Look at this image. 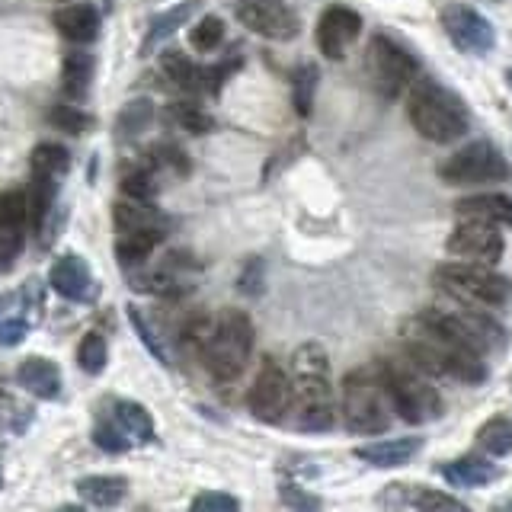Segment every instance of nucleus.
Returning <instances> with one entry per match:
<instances>
[{
	"label": "nucleus",
	"mask_w": 512,
	"mask_h": 512,
	"mask_svg": "<svg viewBox=\"0 0 512 512\" xmlns=\"http://www.w3.org/2000/svg\"><path fill=\"white\" fill-rule=\"evenodd\" d=\"M404 349L407 356L423 368L426 375H448L464 384H480L487 378L484 356L471 349L464 340L442 327L429 311H420L416 317L404 320Z\"/></svg>",
	"instance_id": "1"
},
{
	"label": "nucleus",
	"mask_w": 512,
	"mask_h": 512,
	"mask_svg": "<svg viewBox=\"0 0 512 512\" xmlns=\"http://www.w3.org/2000/svg\"><path fill=\"white\" fill-rule=\"evenodd\" d=\"M285 420L301 432H327L336 423L330 356L320 343H301L292 356V407Z\"/></svg>",
	"instance_id": "2"
},
{
	"label": "nucleus",
	"mask_w": 512,
	"mask_h": 512,
	"mask_svg": "<svg viewBox=\"0 0 512 512\" xmlns=\"http://www.w3.org/2000/svg\"><path fill=\"white\" fill-rule=\"evenodd\" d=\"M407 116L416 132L432 144H452L468 132V109H464L461 96L429 77L410 84Z\"/></svg>",
	"instance_id": "3"
},
{
	"label": "nucleus",
	"mask_w": 512,
	"mask_h": 512,
	"mask_svg": "<svg viewBox=\"0 0 512 512\" xmlns=\"http://www.w3.org/2000/svg\"><path fill=\"white\" fill-rule=\"evenodd\" d=\"M391 394L384 388L381 372L352 368L340 384V416L356 436H381L391 429Z\"/></svg>",
	"instance_id": "4"
},
{
	"label": "nucleus",
	"mask_w": 512,
	"mask_h": 512,
	"mask_svg": "<svg viewBox=\"0 0 512 512\" xmlns=\"http://www.w3.org/2000/svg\"><path fill=\"white\" fill-rule=\"evenodd\" d=\"M253 352V324L244 311H224L218 320H212V330L205 336L202 346V362L208 368V375L215 381L228 384L240 378V372L247 368Z\"/></svg>",
	"instance_id": "5"
},
{
	"label": "nucleus",
	"mask_w": 512,
	"mask_h": 512,
	"mask_svg": "<svg viewBox=\"0 0 512 512\" xmlns=\"http://www.w3.org/2000/svg\"><path fill=\"white\" fill-rule=\"evenodd\" d=\"M378 372L384 378V388H388V394H391L394 413H400V420L404 423L423 426V423H432L442 413L439 391L423 378L426 372L410 356H407V362H381Z\"/></svg>",
	"instance_id": "6"
},
{
	"label": "nucleus",
	"mask_w": 512,
	"mask_h": 512,
	"mask_svg": "<svg viewBox=\"0 0 512 512\" xmlns=\"http://www.w3.org/2000/svg\"><path fill=\"white\" fill-rule=\"evenodd\" d=\"M432 282L452 298L484 304V308H503L512 298V282L506 276H496L484 263H442L432 272Z\"/></svg>",
	"instance_id": "7"
},
{
	"label": "nucleus",
	"mask_w": 512,
	"mask_h": 512,
	"mask_svg": "<svg viewBox=\"0 0 512 512\" xmlns=\"http://www.w3.org/2000/svg\"><path fill=\"white\" fill-rule=\"evenodd\" d=\"M439 176L448 186H480L509 180V160L493 141H471L439 164Z\"/></svg>",
	"instance_id": "8"
},
{
	"label": "nucleus",
	"mask_w": 512,
	"mask_h": 512,
	"mask_svg": "<svg viewBox=\"0 0 512 512\" xmlns=\"http://www.w3.org/2000/svg\"><path fill=\"white\" fill-rule=\"evenodd\" d=\"M365 71L372 77V87L384 96V100H394L416 80V61L407 48H400L388 36H372L368 39V52H365Z\"/></svg>",
	"instance_id": "9"
},
{
	"label": "nucleus",
	"mask_w": 512,
	"mask_h": 512,
	"mask_svg": "<svg viewBox=\"0 0 512 512\" xmlns=\"http://www.w3.org/2000/svg\"><path fill=\"white\" fill-rule=\"evenodd\" d=\"M247 407L260 423H282L292 407V378L276 359H263L260 375L247 394Z\"/></svg>",
	"instance_id": "10"
},
{
	"label": "nucleus",
	"mask_w": 512,
	"mask_h": 512,
	"mask_svg": "<svg viewBox=\"0 0 512 512\" xmlns=\"http://www.w3.org/2000/svg\"><path fill=\"white\" fill-rule=\"evenodd\" d=\"M439 23L445 29V36L452 39V45L464 55H487L496 45L493 23L468 4H445L439 13Z\"/></svg>",
	"instance_id": "11"
},
{
	"label": "nucleus",
	"mask_w": 512,
	"mask_h": 512,
	"mask_svg": "<svg viewBox=\"0 0 512 512\" xmlns=\"http://www.w3.org/2000/svg\"><path fill=\"white\" fill-rule=\"evenodd\" d=\"M237 23L272 42H288L298 36L301 20L285 0H237Z\"/></svg>",
	"instance_id": "12"
},
{
	"label": "nucleus",
	"mask_w": 512,
	"mask_h": 512,
	"mask_svg": "<svg viewBox=\"0 0 512 512\" xmlns=\"http://www.w3.org/2000/svg\"><path fill=\"white\" fill-rule=\"evenodd\" d=\"M426 311L436 317L442 327L452 330L458 340H464L471 349H477L480 356H484V352H500L506 346V330L484 311H468V308H458V311L426 308Z\"/></svg>",
	"instance_id": "13"
},
{
	"label": "nucleus",
	"mask_w": 512,
	"mask_h": 512,
	"mask_svg": "<svg viewBox=\"0 0 512 512\" xmlns=\"http://www.w3.org/2000/svg\"><path fill=\"white\" fill-rule=\"evenodd\" d=\"M445 250L458 256V260H468V263H484L493 266L503 260V250H506V240L500 234L496 224L487 221H458V228L448 237Z\"/></svg>",
	"instance_id": "14"
},
{
	"label": "nucleus",
	"mask_w": 512,
	"mask_h": 512,
	"mask_svg": "<svg viewBox=\"0 0 512 512\" xmlns=\"http://www.w3.org/2000/svg\"><path fill=\"white\" fill-rule=\"evenodd\" d=\"M29 199L26 192L10 189L0 192V272H10L20 260L29 228Z\"/></svg>",
	"instance_id": "15"
},
{
	"label": "nucleus",
	"mask_w": 512,
	"mask_h": 512,
	"mask_svg": "<svg viewBox=\"0 0 512 512\" xmlns=\"http://www.w3.org/2000/svg\"><path fill=\"white\" fill-rule=\"evenodd\" d=\"M359 36H362V16L349 7H330L317 23V48L330 61L346 58L349 45Z\"/></svg>",
	"instance_id": "16"
},
{
	"label": "nucleus",
	"mask_w": 512,
	"mask_h": 512,
	"mask_svg": "<svg viewBox=\"0 0 512 512\" xmlns=\"http://www.w3.org/2000/svg\"><path fill=\"white\" fill-rule=\"evenodd\" d=\"M48 285H52V292H58L68 301H90L96 295L93 272L84 256H77V253L58 256L52 269H48Z\"/></svg>",
	"instance_id": "17"
},
{
	"label": "nucleus",
	"mask_w": 512,
	"mask_h": 512,
	"mask_svg": "<svg viewBox=\"0 0 512 512\" xmlns=\"http://www.w3.org/2000/svg\"><path fill=\"white\" fill-rule=\"evenodd\" d=\"M381 506H407V509H426V512H461L464 503L442 490H432L426 484H394L384 487L378 496Z\"/></svg>",
	"instance_id": "18"
},
{
	"label": "nucleus",
	"mask_w": 512,
	"mask_h": 512,
	"mask_svg": "<svg viewBox=\"0 0 512 512\" xmlns=\"http://www.w3.org/2000/svg\"><path fill=\"white\" fill-rule=\"evenodd\" d=\"M458 221H487L496 228H512V199L503 192H477L455 205Z\"/></svg>",
	"instance_id": "19"
},
{
	"label": "nucleus",
	"mask_w": 512,
	"mask_h": 512,
	"mask_svg": "<svg viewBox=\"0 0 512 512\" xmlns=\"http://www.w3.org/2000/svg\"><path fill=\"white\" fill-rule=\"evenodd\" d=\"M16 381L39 400H55L61 394V368L45 356H29L16 365Z\"/></svg>",
	"instance_id": "20"
},
{
	"label": "nucleus",
	"mask_w": 512,
	"mask_h": 512,
	"mask_svg": "<svg viewBox=\"0 0 512 512\" xmlns=\"http://www.w3.org/2000/svg\"><path fill=\"white\" fill-rule=\"evenodd\" d=\"M423 439L416 436H404V439H381V442H368L356 448V458L372 464V468H400L410 458L420 455Z\"/></svg>",
	"instance_id": "21"
},
{
	"label": "nucleus",
	"mask_w": 512,
	"mask_h": 512,
	"mask_svg": "<svg viewBox=\"0 0 512 512\" xmlns=\"http://www.w3.org/2000/svg\"><path fill=\"white\" fill-rule=\"evenodd\" d=\"M55 26L64 39H71L77 45H87L100 36V10L93 4H71V7H61L55 13Z\"/></svg>",
	"instance_id": "22"
},
{
	"label": "nucleus",
	"mask_w": 512,
	"mask_h": 512,
	"mask_svg": "<svg viewBox=\"0 0 512 512\" xmlns=\"http://www.w3.org/2000/svg\"><path fill=\"white\" fill-rule=\"evenodd\" d=\"M112 221H116V231H167V218L157 212L151 202L141 199H122L112 205Z\"/></svg>",
	"instance_id": "23"
},
{
	"label": "nucleus",
	"mask_w": 512,
	"mask_h": 512,
	"mask_svg": "<svg viewBox=\"0 0 512 512\" xmlns=\"http://www.w3.org/2000/svg\"><path fill=\"white\" fill-rule=\"evenodd\" d=\"M74 490L84 496L90 506L109 509V506H119L128 496V480L116 474H90V477H80Z\"/></svg>",
	"instance_id": "24"
},
{
	"label": "nucleus",
	"mask_w": 512,
	"mask_h": 512,
	"mask_svg": "<svg viewBox=\"0 0 512 512\" xmlns=\"http://www.w3.org/2000/svg\"><path fill=\"white\" fill-rule=\"evenodd\" d=\"M109 416L119 423V429L132 442H138V445L154 442V420H151L148 407H141L138 400H112Z\"/></svg>",
	"instance_id": "25"
},
{
	"label": "nucleus",
	"mask_w": 512,
	"mask_h": 512,
	"mask_svg": "<svg viewBox=\"0 0 512 512\" xmlns=\"http://www.w3.org/2000/svg\"><path fill=\"white\" fill-rule=\"evenodd\" d=\"M452 487H484L496 477V468L487 458H477V455H464L455 461H445L436 468Z\"/></svg>",
	"instance_id": "26"
},
{
	"label": "nucleus",
	"mask_w": 512,
	"mask_h": 512,
	"mask_svg": "<svg viewBox=\"0 0 512 512\" xmlns=\"http://www.w3.org/2000/svg\"><path fill=\"white\" fill-rule=\"evenodd\" d=\"M160 71L186 93H205V68H199L196 61L186 58L183 52H176V48H167V52H160Z\"/></svg>",
	"instance_id": "27"
},
{
	"label": "nucleus",
	"mask_w": 512,
	"mask_h": 512,
	"mask_svg": "<svg viewBox=\"0 0 512 512\" xmlns=\"http://www.w3.org/2000/svg\"><path fill=\"white\" fill-rule=\"evenodd\" d=\"M93 71H96V61L90 52H71L64 55V64H61V90L68 100H84L90 93V84H93Z\"/></svg>",
	"instance_id": "28"
},
{
	"label": "nucleus",
	"mask_w": 512,
	"mask_h": 512,
	"mask_svg": "<svg viewBox=\"0 0 512 512\" xmlns=\"http://www.w3.org/2000/svg\"><path fill=\"white\" fill-rule=\"evenodd\" d=\"M199 7H202V0H186V4H176V7H170V10H164L160 16H154L151 20V26H148V36H144V45H141V52L148 55L154 45H160L164 39H170L176 29H183L192 16L199 13Z\"/></svg>",
	"instance_id": "29"
},
{
	"label": "nucleus",
	"mask_w": 512,
	"mask_h": 512,
	"mask_svg": "<svg viewBox=\"0 0 512 512\" xmlns=\"http://www.w3.org/2000/svg\"><path fill=\"white\" fill-rule=\"evenodd\" d=\"M167 231H122L116 237V256L122 266H141L160 247Z\"/></svg>",
	"instance_id": "30"
},
{
	"label": "nucleus",
	"mask_w": 512,
	"mask_h": 512,
	"mask_svg": "<svg viewBox=\"0 0 512 512\" xmlns=\"http://www.w3.org/2000/svg\"><path fill=\"white\" fill-rule=\"evenodd\" d=\"M71 170V154L61 148V144H36V151L29 157V173L32 176H45V180H64V173Z\"/></svg>",
	"instance_id": "31"
},
{
	"label": "nucleus",
	"mask_w": 512,
	"mask_h": 512,
	"mask_svg": "<svg viewBox=\"0 0 512 512\" xmlns=\"http://www.w3.org/2000/svg\"><path fill=\"white\" fill-rule=\"evenodd\" d=\"M477 445L493 458L509 455L512 452V423L506 416H493V420H487L477 429Z\"/></svg>",
	"instance_id": "32"
},
{
	"label": "nucleus",
	"mask_w": 512,
	"mask_h": 512,
	"mask_svg": "<svg viewBox=\"0 0 512 512\" xmlns=\"http://www.w3.org/2000/svg\"><path fill=\"white\" fill-rule=\"evenodd\" d=\"M109 349H106V336L100 330H90L77 346V365L84 368L87 375H100L106 368Z\"/></svg>",
	"instance_id": "33"
},
{
	"label": "nucleus",
	"mask_w": 512,
	"mask_h": 512,
	"mask_svg": "<svg viewBox=\"0 0 512 512\" xmlns=\"http://www.w3.org/2000/svg\"><path fill=\"white\" fill-rule=\"evenodd\" d=\"M148 167L154 173L167 170V173H176V176H186L189 173V160H186L183 148H176L173 141H160L148 151Z\"/></svg>",
	"instance_id": "34"
},
{
	"label": "nucleus",
	"mask_w": 512,
	"mask_h": 512,
	"mask_svg": "<svg viewBox=\"0 0 512 512\" xmlns=\"http://www.w3.org/2000/svg\"><path fill=\"white\" fill-rule=\"evenodd\" d=\"M170 119L189 135H205L215 128L212 116H208L205 109H199L196 103H170Z\"/></svg>",
	"instance_id": "35"
},
{
	"label": "nucleus",
	"mask_w": 512,
	"mask_h": 512,
	"mask_svg": "<svg viewBox=\"0 0 512 512\" xmlns=\"http://www.w3.org/2000/svg\"><path fill=\"white\" fill-rule=\"evenodd\" d=\"M314 93H317V68L314 64H301L292 77V100L298 116H308L314 106Z\"/></svg>",
	"instance_id": "36"
},
{
	"label": "nucleus",
	"mask_w": 512,
	"mask_h": 512,
	"mask_svg": "<svg viewBox=\"0 0 512 512\" xmlns=\"http://www.w3.org/2000/svg\"><path fill=\"white\" fill-rule=\"evenodd\" d=\"M224 39V23L221 16H202V20L189 29V45L196 48V52H215V48L221 45Z\"/></svg>",
	"instance_id": "37"
},
{
	"label": "nucleus",
	"mask_w": 512,
	"mask_h": 512,
	"mask_svg": "<svg viewBox=\"0 0 512 512\" xmlns=\"http://www.w3.org/2000/svg\"><path fill=\"white\" fill-rule=\"evenodd\" d=\"M122 192L128 199H141V202H154L157 196V173L151 167H138L128 170L122 176Z\"/></svg>",
	"instance_id": "38"
},
{
	"label": "nucleus",
	"mask_w": 512,
	"mask_h": 512,
	"mask_svg": "<svg viewBox=\"0 0 512 512\" xmlns=\"http://www.w3.org/2000/svg\"><path fill=\"white\" fill-rule=\"evenodd\" d=\"M151 122H154V106L148 100H135V103H128L122 109V116H119V135L122 138H135Z\"/></svg>",
	"instance_id": "39"
},
{
	"label": "nucleus",
	"mask_w": 512,
	"mask_h": 512,
	"mask_svg": "<svg viewBox=\"0 0 512 512\" xmlns=\"http://www.w3.org/2000/svg\"><path fill=\"white\" fill-rule=\"evenodd\" d=\"M128 324L135 327V333L141 336V343H144V349L151 352V356L160 362V365H170V356H167V349H164V343H160V336L154 333V327L144 320V314L135 308V304H128Z\"/></svg>",
	"instance_id": "40"
},
{
	"label": "nucleus",
	"mask_w": 512,
	"mask_h": 512,
	"mask_svg": "<svg viewBox=\"0 0 512 512\" xmlns=\"http://www.w3.org/2000/svg\"><path fill=\"white\" fill-rule=\"evenodd\" d=\"M93 442L103 448V452H112V455H122V452H128L135 442L125 436V432L119 429V423L112 420V416H106V420L93 429Z\"/></svg>",
	"instance_id": "41"
},
{
	"label": "nucleus",
	"mask_w": 512,
	"mask_h": 512,
	"mask_svg": "<svg viewBox=\"0 0 512 512\" xmlns=\"http://www.w3.org/2000/svg\"><path fill=\"white\" fill-rule=\"evenodd\" d=\"M48 119H52L61 132H68V135H84L87 128L93 125V119L80 106H55L52 112H48Z\"/></svg>",
	"instance_id": "42"
},
{
	"label": "nucleus",
	"mask_w": 512,
	"mask_h": 512,
	"mask_svg": "<svg viewBox=\"0 0 512 512\" xmlns=\"http://www.w3.org/2000/svg\"><path fill=\"white\" fill-rule=\"evenodd\" d=\"M189 509L192 512H234V509H240V500L224 490H205L192 500Z\"/></svg>",
	"instance_id": "43"
},
{
	"label": "nucleus",
	"mask_w": 512,
	"mask_h": 512,
	"mask_svg": "<svg viewBox=\"0 0 512 512\" xmlns=\"http://www.w3.org/2000/svg\"><path fill=\"white\" fill-rule=\"evenodd\" d=\"M32 330V320L26 314H7L0 320V346H16L23 343V336Z\"/></svg>",
	"instance_id": "44"
},
{
	"label": "nucleus",
	"mask_w": 512,
	"mask_h": 512,
	"mask_svg": "<svg viewBox=\"0 0 512 512\" xmlns=\"http://www.w3.org/2000/svg\"><path fill=\"white\" fill-rule=\"evenodd\" d=\"M237 285H240V292L244 295H250V298H256L263 292V260H253L244 266V272H240V279H237Z\"/></svg>",
	"instance_id": "45"
},
{
	"label": "nucleus",
	"mask_w": 512,
	"mask_h": 512,
	"mask_svg": "<svg viewBox=\"0 0 512 512\" xmlns=\"http://www.w3.org/2000/svg\"><path fill=\"white\" fill-rule=\"evenodd\" d=\"M282 500H285L288 506H304V509H317V506H320L317 496H301L298 487H282Z\"/></svg>",
	"instance_id": "46"
},
{
	"label": "nucleus",
	"mask_w": 512,
	"mask_h": 512,
	"mask_svg": "<svg viewBox=\"0 0 512 512\" xmlns=\"http://www.w3.org/2000/svg\"><path fill=\"white\" fill-rule=\"evenodd\" d=\"M0 490H4V471H0Z\"/></svg>",
	"instance_id": "47"
},
{
	"label": "nucleus",
	"mask_w": 512,
	"mask_h": 512,
	"mask_svg": "<svg viewBox=\"0 0 512 512\" xmlns=\"http://www.w3.org/2000/svg\"><path fill=\"white\" fill-rule=\"evenodd\" d=\"M506 77H509V87H512V71H506Z\"/></svg>",
	"instance_id": "48"
},
{
	"label": "nucleus",
	"mask_w": 512,
	"mask_h": 512,
	"mask_svg": "<svg viewBox=\"0 0 512 512\" xmlns=\"http://www.w3.org/2000/svg\"><path fill=\"white\" fill-rule=\"evenodd\" d=\"M61 4H64V0H61Z\"/></svg>",
	"instance_id": "49"
}]
</instances>
